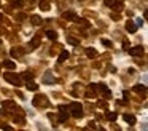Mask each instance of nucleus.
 Listing matches in <instances>:
<instances>
[{"instance_id":"24","label":"nucleus","mask_w":148,"mask_h":131,"mask_svg":"<svg viewBox=\"0 0 148 131\" xmlns=\"http://www.w3.org/2000/svg\"><path fill=\"white\" fill-rule=\"evenodd\" d=\"M69 43H70V45H78V40H76V38H72V37H70V38H69Z\"/></svg>"},{"instance_id":"21","label":"nucleus","mask_w":148,"mask_h":131,"mask_svg":"<svg viewBox=\"0 0 148 131\" xmlns=\"http://www.w3.org/2000/svg\"><path fill=\"white\" fill-rule=\"evenodd\" d=\"M30 21H32V24H40V22H41V18L40 16H32Z\"/></svg>"},{"instance_id":"15","label":"nucleus","mask_w":148,"mask_h":131,"mask_svg":"<svg viewBox=\"0 0 148 131\" xmlns=\"http://www.w3.org/2000/svg\"><path fill=\"white\" fill-rule=\"evenodd\" d=\"M46 37H48L50 40H56L57 38V34L54 31H46Z\"/></svg>"},{"instance_id":"26","label":"nucleus","mask_w":148,"mask_h":131,"mask_svg":"<svg viewBox=\"0 0 148 131\" xmlns=\"http://www.w3.org/2000/svg\"><path fill=\"white\" fill-rule=\"evenodd\" d=\"M5 131H13V128H11V126H8V125H3V126H2Z\"/></svg>"},{"instance_id":"17","label":"nucleus","mask_w":148,"mask_h":131,"mask_svg":"<svg viewBox=\"0 0 148 131\" xmlns=\"http://www.w3.org/2000/svg\"><path fill=\"white\" fill-rule=\"evenodd\" d=\"M59 62H62V61H65V59H69V51H62L61 55H59Z\"/></svg>"},{"instance_id":"11","label":"nucleus","mask_w":148,"mask_h":131,"mask_svg":"<svg viewBox=\"0 0 148 131\" xmlns=\"http://www.w3.org/2000/svg\"><path fill=\"white\" fill-rule=\"evenodd\" d=\"M124 122H127L129 125H134L135 123V117L131 115V114H126V115H124Z\"/></svg>"},{"instance_id":"23","label":"nucleus","mask_w":148,"mask_h":131,"mask_svg":"<svg viewBox=\"0 0 148 131\" xmlns=\"http://www.w3.org/2000/svg\"><path fill=\"white\" fill-rule=\"evenodd\" d=\"M22 77H24V78H26V82H30L32 80V74H29V72H26V74H22Z\"/></svg>"},{"instance_id":"5","label":"nucleus","mask_w":148,"mask_h":131,"mask_svg":"<svg viewBox=\"0 0 148 131\" xmlns=\"http://www.w3.org/2000/svg\"><path fill=\"white\" fill-rule=\"evenodd\" d=\"M105 5L107 7H111V8H116V10H120L123 5L120 2H116V0H105Z\"/></svg>"},{"instance_id":"29","label":"nucleus","mask_w":148,"mask_h":131,"mask_svg":"<svg viewBox=\"0 0 148 131\" xmlns=\"http://www.w3.org/2000/svg\"><path fill=\"white\" fill-rule=\"evenodd\" d=\"M143 82H146V83H148V75H143Z\"/></svg>"},{"instance_id":"8","label":"nucleus","mask_w":148,"mask_h":131,"mask_svg":"<svg viewBox=\"0 0 148 131\" xmlns=\"http://www.w3.org/2000/svg\"><path fill=\"white\" fill-rule=\"evenodd\" d=\"M34 104L35 106H45L46 104V98L45 96H37V98L34 99Z\"/></svg>"},{"instance_id":"6","label":"nucleus","mask_w":148,"mask_h":131,"mask_svg":"<svg viewBox=\"0 0 148 131\" xmlns=\"http://www.w3.org/2000/svg\"><path fill=\"white\" fill-rule=\"evenodd\" d=\"M126 31L131 32V34H134L135 31H137V24H134L132 21H127V22H126Z\"/></svg>"},{"instance_id":"31","label":"nucleus","mask_w":148,"mask_h":131,"mask_svg":"<svg viewBox=\"0 0 148 131\" xmlns=\"http://www.w3.org/2000/svg\"><path fill=\"white\" fill-rule=\"evenodd\" d=\"M145 19H148V11H145Z\"/></svg>"},{"instance_id":"28","label":"nucleus","mask_w":148,"mask_h":131,"mask_svg":"<svg viewBox=\"0 0 148 131\" xmlns=\"http://www.w3.org/2000/svg\"><path fill=\"white\" fill-rule=\"evenodd\" d=\"M102 43H104L105 46H111V42H108V40H102Z\"/></svg>"},{"instance_id":"12","label":"nucleus","mask_w":148,"mask_h":131,"mask_svg":"<svg viewBox=\"0 0 148 131\" xmlns=\"http://www.w3.org/2000/svg\"><path fill=\"white\" fill-rule=\"evenodd\" d=\"M64 18H65V19H70V21H75L76 15L73 13V11H67V13H64Z\"/></svg>"},{"instance_id":"19","label":"nucleus","mask_w":148,"mask_h":131,"mask_svg":"<svg viewBox=\"0 0 148 131\" xmlns=\"http://www.w3.org/2000/svg\"><path fill=\"white\" fill-rule=\"evenodd\" d=\"M38 45H40V40H38V37H35V38L30 42V48H37Z\"/></svg>"},{"instance_id":"9","label":"nucleus","mask_w":148,"mask_h":131,"mask_svg":"<svg viewBox=\"0 0 148 131\" xmlns=\"http://www.w3.org/2000/svg\"><path fill=\"white\" fill-rule=\"evenodd\" d=\"M59 112H61V115H59V120H61V122H65V120H67V112H65V107L59 106Z\"/></svg>"},{"instance_id":"1","label":"nucleus","mask_w":148,"mask_h":131,"mask_svg":"<svg viewBox=\"0 0 148 131\" xmlns=\"http://www.w3.org/2000/svg\"><path fill=\"white\" fill-rule=\"evenodd\" d=\"M3 78L7 80V82H10V83H13V85H16V86H19L21 83H22V80L19 78V75H16L14 72H7L3 75Z\"/></svg>"},{"instance_id":"20","label":"nucleus","mask_w":148,"mask_h":131,"mask_svg":"<svg viewBox=\"0 0 148 131\" xmlns=\"http://www.w3.org/2000/svg\"><path fill=\"white\" fill-rule=\"evenodd\" d=\"M107 118L110 122H115L116 120V114H115V112H107Z\"/></svg>"},{"instance_id":"27","label":"nucleus","mask_w":148,"mask_h":131,"mask_svg":"<svg viewBox=\"0 0 148 131\" xmlns=\"http://www.w3.org/2000/svg\"><path fill=\"white\" fill-rule=\"evenodd\" d=\"M135 24H137V27H139V26H142V24H143V19H140V18H139V19L135 21Z\"/></svg>"},{"instance_id":"25","label":"nucleus","mask_w":148,"mask_h":131,"mask_svg":"<svg viewBox=\"0 0 148 131\" xmlns=\"http://www.w3.org/2000/svg\"><path fill=\"white\" fill-rule=\"evenodd\" d=\"M13 5H14V7H22V5H24V2H21V0H18V2H14Z\"/></svg>"},{"instance_id":"33","label":"nucleus","mask_w":148,"mask_h":131,"mask_svg":"<svg viewBox=\"0 0 148 131\" xmlns=\"http://www.w3.org/2000/svg\"><path fill=\"white\" fill-rule=\"evenodd\" d=\"M99 131H104V129H99Z\"/></svg>"},{"instance_id":"16","label":"nucleus","mask_w":148,"mask_h":131,"mask_svg":"<svg viewBox=\"0 0 148 131\" xmlns=\"http://www.w3.org/2000/svg\"><path fill=\"white\" fill-rule=\"evenodd\" d=\"M27 90H30V91H35V90H38L37 83H34L32 80H30V82H27Z\"/></svg>"},{"instance_id":"22","label":"nucleus","mask_w":148,"mask_h":131,"mask_svg":"<svg viewBox=\"0 0 148 131\" xmlns=\"http://www.w3.org/2000/svg\"><path fill=\"white\" fill-rule=\"evenodd\" d=\"M11 55L13 56H21V48H13L11 50Z\"/></svg>"},{"instance_id":"18","label":"nucleus","mask_w":148,"mask_h":131,"mask_svg":"<svg viewBox=\"0 0 148 131\" xmlns=\"http://www.w3.org/2000/svg\"><path fill=\"white\" fill-rule=\"evenodd\" d=\"M45 83H54V78H53L51 74H45V78H43Z\"/></svg>"},{"instance_id":"2","label":"nucleus","mask_w":148,"mask_h":131,"mask_svg":"<svg viewBox=\"0 0 148 131\" xmlns=\"http://www.w3.org/2000/svg\"><path fill=\"white\" fill-rule=\"evenodd\" d=\"M70 112H72V115H75V117H81V115H83L81 104H80V102H73V104H70Z\"/></svg>"},{"instance_id":"3","label":"nucleus","mask_w":148,"mask_h":131,"mask_svg":"<svg viewBox=\"0 0 148 131\" xmlns=\"http://www.w3.org/2000/svg\"><path fill=\"white\" fill-rule=\"evenodd\" d=\"M134 91L137 94H142V96H146V94H148V88L143 86V85H135L134 86Z\"/></svg>"},{"instance_id":"13","label":"nucleus","mask_w":148,"mask_h":131,"mask_svg":"<svg viewBox=\"0 0 148 131\" xmlns=\"http://www.w3.org/2000/svg\"><path fill=\"white\" fill-rule=\"evenodd\" d=\"M40 8L41 10H50V7H51V5H50V2H48V0H40Z\"/></svg>"},{"instance_id":"32","label":"nucleus","mask_w":148,"mask_h":131,"mask_svg":"<svg viewBox=\"0 0 148 131\" xmlns=\"http://www.w3.org/2000/svg\"><path fill=\"white\" fill-rule=\"evenodd\" d=\"M0 19H2V15H0Z\"/></svg>"},{"instance_id":"30","label":"nucleus","mask_w":148,"mask_h":131,"mask_svg":"<svg viewBox=\"0 0 148 131\" xmlns=\"http://www.w3.org/2000/svg\"><path fill=\"white\" fill-rule=\"evenodd\" d=\"M143 131H148V125H143Z\"/></svg>"},{"instance_id":"4","label":"nucleus","mask_w":148,"mask_h":131,"mask_svg":"<svg viewBox=\"0 0 148 131\" xmlns=\"http://www.w3.org/2000/svg\"><path fill=\"white\" fill-rule=\"evenodd\" d=\"M131 56H142L143 55V46H134V48L129 50Z\"/></svg>"},{"instance_id":"10","label":"nucleus","mask_w":148,"mask_h":131,"mask_svg":"<svg viewBox=\"0 0 148 131\" xmlns=\"http://www.w3.org/2000/svg\"><path fill=\"white\" fill-rule=\"evenodd\" d=\"M3 66H5L8 70H14V67H16V64H14L13 61H10V59H7V61L3 62Z\"/></svg>"},{"instance_id":"7","label":"nucleus","mask_w":148,"mask_h":131,"mask_svg":"<svg viewBox=\"0 0 148 131\" xmlns=\"http://www.w3.org/2000/svg\"><path fill=\"white\" fill-rule=\"evenodd\" d=\"M99 88H100V91H102V94H104L105 98H110V96H111V93H110V90L107 88V85L100 83V85H99Z\"/></svg>"},{"instance_id":"14","label":"nucleus","mask_w":148,"mask_h":131,"mask_svg":"<svg viewBox=\"0 0 148 131\" xmlns=\"http://www.w3.org/2000/svg\"><path fill=\"white\" fill-rule=\"evenodd\" d=\"M86 55H88V58H97V51L94 48H88L86 50Z\"/></svg>"}]
</instances>
